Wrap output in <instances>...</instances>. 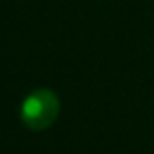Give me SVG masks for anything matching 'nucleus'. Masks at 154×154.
I'll list each match as a JSON object with an SVG mask.
<instances>
[{
	"instance_id": "1",
	"label": "nucleus",
	"mask_w": 154,
	"mask_h": 154,
	"mask_svg": "<svg viewBox=\"0 0 154 154\" xmlns=\"http://www.w3.org/2000/svg\"><path fill=\"white\" fill-rule=\"evenodd\" d=\"M59 107L60 103L55 92L47 90V88H39L23 100L20 115H22V121L27 129L43 131L55 123L57 115H59Z\"/></svg>"
}]
</instances>
